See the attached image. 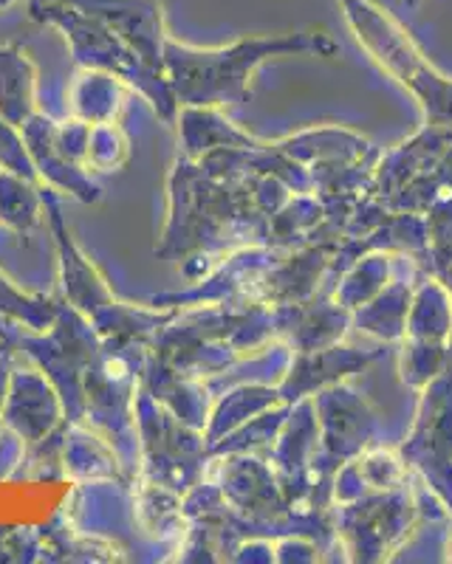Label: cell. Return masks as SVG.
Instances as JSON below:
<instances>
[{
    "instance_id": "cell-1",
    "label": "cell",
    "mask_w": 452,
    "mask_h": 564,
    "mask_svg": "<svg viewBox=\"0 0 452 564\" xmlns=\"http://www.w3.org/2000/svg\"><path fill=\"white\" fill-rule=\"evenodd\" d=\"M351 29L356 40L365 45V52L399 79L410 97L421 105L427 124L452 128V79L441 77L424 54L407 37L405 29L394 18L376 9L368 0H343Z\"/></svg>"
},
{
    "instance_id": "cell-5",
    "label": "cell",
    "mask_w": 452,
    "mask_h": 564,
    "mask_svg": "<svg viewBox=\"0 0 452 564\" xmlns=\"http://www.w3.org/2000/svg\"><path fill=\"white\" fill-rule=\"evenodd\" d=\"M410 300L413 291L407 282H394L385 285L376 296H370L365 305L356 308V322L362 330L381 341H396L405 336L407 311H410Z\"/></svg>"
},
{
    "instance_id": "cell-3",
    "label": "cell",
    "mask_w": 452,
    "mask_h": 564,
    "mask_svg": "<svg viewBox=\"0 0 452 564\" xmlns=\"http://www.w3.org/2000/svg\"><path fill=\"white\" fill-rule=\"evenodd\" d=\"M399 455L407 466L419 468L452 511V347L444 370L421 387L413 432Z\"/></svg>"
},
{
    "instance_id": "cell-6",
    "label": "cell",
    "mask_w": 452,
    "mask_h": 564,
    "mask_svg": "<svg viewBox=\"0 0 452 564\" xmlns=\"http://www.w3.org/2000/svg\"><path fill=\"white\" fill-rule=\"evenodd\" d=\"M390 271V257L376 254L368 257L365 263H356V269L345 276V282H340V289H336L334 302L336 305H343L345 311H356L359 305L370 300V296L379 294L385 289V280H388Z\"/></svg>"
},
{
    "instance_id": "cell-2",
    "label": "cell",
    "mask_w": 452,
    "mask_h": 564,
    "mask_svg": "<svg viewBox=\"0 0 452 564\" xmlns=\"http://www.w3.org/2000/svg\"><path fill=\"white\" fill-rule=\"evenodd\" d=\"M452 345V294L439 276H424L413 291L401 336V379L410 387H424L450 361Z\"/></svg>"
},
{
    "instance_id": "cell-7",
    "label": "cell",
    "mask_w": 452,
    "mask_h": 564,
    "mask_svg": "<svg viewBox=\"0 0 452 564\" xmlns=\"http://www.w3.org/2000/svg\"><path fill=\"white\" fill-rule=\"evenodd\" d=\"M446 558H450V562H452V539H450V556H446Z\"/></svg>"
},
{
    "instance_id": "cell-4",
    "label": "cell",
    "mask_w": 452,
    "mask_h": 564,
    "mask_svg": "<svg viewBox=\"0 0 452 564\" xmlns=\"http://www.w3.org/2000/svg\"><path fill=\"white\" fill-rule=\"evenodd\" d=\"M359 502V508H343L345 522L340 525V533L348 539V551L356 553L354 558H362V562L388 558L396 539L405 536L407 528L413 525L416 506L410 502V494L394 488L374 500L362 494Z\"/></svg>"
}]
</instances>
